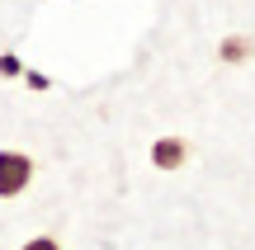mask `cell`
<instances>
[{"instance_id":"6da1fadb","label":"cell","mask_w":255,"mask_h":250,"mask_svg":"<svg viewBox=\"0 0 255 250\" xmlns=\"http://www.w3.org/2000/svg\"><path fill=\"white\" fill-rule=\"evenodd\" d=\"M33 179V161L19 151H0V194H19Z\"/></svg>"},{"instance_id":"7a4b0ae2","label":"cell","mask_w":255,"mask_h":250,"mask_svg":"<svg viewBox=\"0 0 255 250\" xmlns=\"http://www.w3.org/2000/svg\"><path fill=\"white\" fill-rule=\"evenodd\" d=\"M180 161H184V142L165 137L161 147H156V166H161V170H175V166H180Z\"/></svg>"},{"instance_id":"3957f363","label":"cell","mask_w":255,"mask_h":250,"mask_svg":"<svg viewBox=\"0 0 255 250\" xmlns=\"http://www.w3.org/2000/svg\"><path fill=\"white\" fill-rule=\"evenodd\" d=\"M24 250H57V241H47V236H38V241H28Z\"/></svg>"}]
</instances>
